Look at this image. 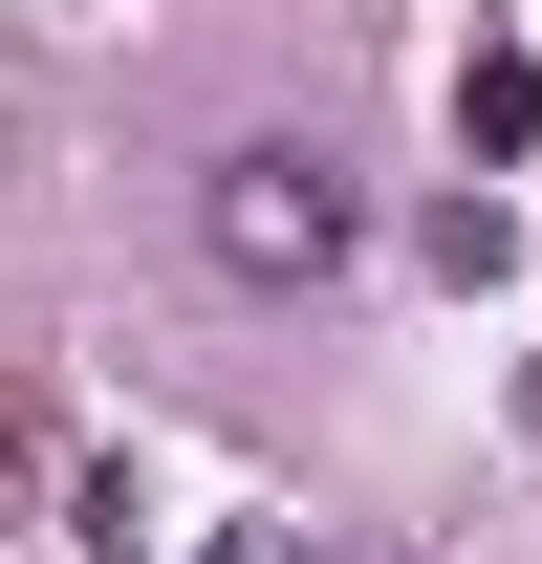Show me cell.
<instances>
[{
    "instance_id": "cell-1",
    "label": "cell",
    "mask_w": 542,
    "mask_h": 564,
    "mask_svg": "<svg viewBox=\"0 0 542 564\" xmlns=\"http://www.w3.org/2000/svg\"><path fill=\"white\" fill-rule=\"evenodd\" d=\"M196 239H217V282H326L347 239H369V196H347V152H304V131H239L196 174Z\"/></svg>"
},
{
    "instance_id": "cell-2",
    "label": "cell",
    "mask_w": 542,
    "mask_h": 564,
    "mask_svg": "<svg viewBox=\"0 0 542 564\" xmlns=\"http://www.w3.org/2000/svg\"><path fill=\"white\" fill-rule=\"evenodd\" d=\"M456 131L477 152H542V44H477V66H456Z\"/></svg>"
},
{
    "instance_id": "cell-3",
    "label": "cell",
    "mask_w": 542,
    "mask_h": 564,
    "mask_svg": "<svg viewBox=\"0 0 542 564\" xmlns=\"http://www.w3.org/2000/svg\"><path fill=\"white\" fill-rule=\"evenodd\" d=\"M196 564H282V543H261V521H239V543H196Z\"/></svg>"
}]
</instances>
